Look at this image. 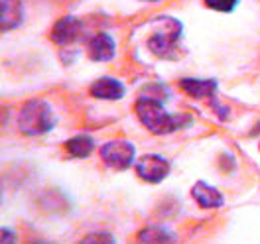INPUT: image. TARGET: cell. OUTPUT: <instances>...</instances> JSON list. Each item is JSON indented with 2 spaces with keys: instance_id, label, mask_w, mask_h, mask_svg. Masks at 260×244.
<instances>
[{
  "instance_id": "2e32d148",
  "label": "cell",
  "mask_w": 260,
  "mask_h": 244,
  "mask_svg": "<svg viewBox=\"0 0 260 244\" xmlns=\"http://www.w3.org/2000/svg\"><path fill=\"white\" fill-rule=\"evenodd\" d=\"M12 240H16L14 236H12V232H10V228H2V242H12Z\"/></svg>"
},
{
  "instance_id": "4fadbf2b",
  "label": "cell",
  "mask_w": 260,
  "mask_h": 244,
  "mask_svg": "<svg viewBox=\"0 0 260 244\" xmlns=\"http://www.w3.org/2000/svg\"><path fill=\"white\" fill-rule=\"evenodd\" d=\"M138 240L140 242H170V240H176V236L160 227H146L138 232Z\"/></svg>"
},
{
  "instance_id": "52a82bcc",
  "label": "cell",
  "mask_w": 260,
  "mask_h": 244,
  "mask_svg": "<svg viewBox=\"0 0 260 244\" xmlns=\"http://www.w3.org/2000/svg\"><path fill=\"white\" fill-rule=\"evenodd\" d=\"M91 97L99 100H120L126 95V87L124 83L114 79V77H99L97 81L89 87Z\"/></svg>"
},
{
  "instance_id": "ba28073f",
  "label": "cell",
  "mask_w": 260,
  "mask_h": 244,
  "mask_svg": "<svg viewBox=\"0 0 260 244\" xmlns=\"http://www.w3.org/2000/svg\"><path fill=\"white\" fill-rule=\"evenodd\" d=\"M87 53L91 57V61H111L114 59V53H116V42L111 33L107 32H99L87 46Z\"/></svg>"
},
{
  "instance_id": "e0dca14e",
  "label": "cell",
  "mask_w": 260,
  "mask_h": 244,
  "mask_svg": "<svg viewBox=\"0 0 260 244\" xmlns=\"http://www.w3.org/2000/svg\"><path fill=\"white\" fill-rule=\"evenodd\" d=\"M144 2H162V0H144Z\"/></svg>"
},
{
  "instance_id": "8fae6325",
  "label": "cell",
  "mask_w": 260,
  "mask_h": 244,
  "mask_svg": "<svg viewBox=\"0 0 260 244\" xmlns=\"http://www.w3.org/2000/svg\"><path fill=\"white\" fill-rule=\"evenodd\" d=\"M22 22H24V6H22V2L20 0H2V18H0L2 32L16 30Z\"/></svg>"
},
{
  "instance_id": "6da1fadb",
  "label": "cell",
  "mask_w": 260,
  "mask_h": 244,
  "mask_svg": "<svg viewBox=\"0 0 260 244\" xmlns=\"http://www.w3.org/2000/svg\"><path fill=\"white\" fill-rule=\"evenodd\" d=\"M134 111L148 130L158 136H166L193 124V118L189 114H170L164 109L162 98L150 97V95H142L138 98Z\"/></svg>"
},
{
  "instance_id": "5bb4252c",
  "label": "cell",
  "mask_w": 260,
  "mask_h": 244,
  "mask_svg": "<svg viewBox=\"0 0 260 244\" xmlns=\"http://www.w3.org/2000/svg\"><path fill=\"white\" fill-rule=\"evenodd\" d=\"M241 0H205V6L211 8L215 12H223V14H231Z\"/></svg>"
},
{
  "instance_id": "30bf717a",
  "label": "cell",
  "mask_w": 260,
  "mask_h": 244,
  "mask_svg": "<svg viewBox=\"0 0 260 244\" xmlns=\"http://www.w3.org/2000/svg\"><path fill=\"white\" fill-rule=\"evenodd\" d=\"M191 197L203 209H219L225 205V197L221 195V191L205 181H197L191 187Z\"/></svg>"
},
{
  "instance_id": "9a60e30c",
  "label": "cell",
  "mask_w": 260,
  "mask_h": 244,
  "mask_svg": "<svg viewBox=\"0 0 260 244\" xmlns=\"http://www.w3.org/2000/svg\"><path fill=\"white\" fill-rule=\"evenodd\" d=\"M85 242H114V236L109 232H99V234H89L83 238Z\"/></svg>"
},
{
  "instance_id": "277c9868",
  "label": "cell",
  "mask_w": 260,
  "mask_h": 244,
  "mask_svg": "<svg viewBox=\"0 0 260 244\" xmlns=\"http://www.w3.org/2000/svg\"><path fill=\"white\" fill-rule=\"evenodd\" d=\"M99 154L107 167L116 169V171H124L134 163L136 148L134 144H130L128 140H111L99 148Z\"/></svg>"
},
{
  "instance_id": "8992f818",
  "label": "cell",
  "mask_w": 260,
  "mask_h": 244,
  "mask_svg": "<svg viewBox=\"0 0 260 244\" xmlns=\"http://www.w3.org/2000/svg\"><path fill=\"white\" fill-rule=\"evenodd\" d=\"M83 30V24L79 18L75 16H63L55 22V26L51 28V42H55L57 46H71Z\"/></svg>"
},
{
  "instance_id": "7a4b0ae2",
  "label": "cell",
  "mask_w": 260,
  "mask_h": 244,
  "mask_svg": "<svg viewBox=\"0 0 260 244\" xmlns=\"http://www.w3.org/2000/svg\"><path fill=\"white\" fill-rule=\"evenodd\" d=\"M154 32L150 33L146 40V48L150 53H154L160 59H174L176 57V48H178L183 26L176 18L160 16L152 22Z\"/></svg>"
},
{
  "instance_id": "3957f363",
  "label": "cell",
  "mask_w": 260,
  "mask_h": 244,
  "mask_svg": "<svg viewBox=\"0 0 260 244\" xmlns=\"http://www.w3.org/2000/svg\"><path fill=\"white\" fill-rule=\"evenodd\" d=\"M55 126V116L51 104L42 98L28 100L18 114V128L26 136H42Z\"/></svg>"
},
{
  "instance_id": "7c38bea8",
  "label": "cell",
  "mask_w": 260,
  "mask_h": 244,
  "mask_svg": "<svg viewBox=\"0 0 260 244\" xmlns=\"http://www.w3.org/2000/svg\"><path fill=\"white\" fill-rule=\"evenodd\" d=\"M95 138L89 134H77L73 138H69L63 144L65 152L73 158H89L95 152Z\"/></svg>"
},
{
  "instance_id": "9c48e42d",
  "label": "cell",
  "mask_w": 260,
  "mask_h": 244,
  "mask_svg": "<svg viewBox=\"0 0 260 244\" xmlns=\"http://www.w3.org/2000/svg\"><path fill=\"white\" fill-rule=\"evenodd\" d=\"M179 89L193 98H215L219 89V83L215 79H197V77H185L179 81Z\"/></svg>"
},
{
  "instance_id": "5b68a950",
  "label": "cell",
  "mask_w": 260,
  "mask_h": 244,
  "mask_svg": "<svg viewBox=\"0 0 260 244\" xmlns=\"http://www.w3.org/2000/svg\"><path fill=\"white\" fill-rule=\"evenodd\" d=\"M134 167H136L138 178L144 179L146 183H160L168 178L172 169L170 162L160 154H144L142 158H138Z\"/></svg>"
}]
</instances>
